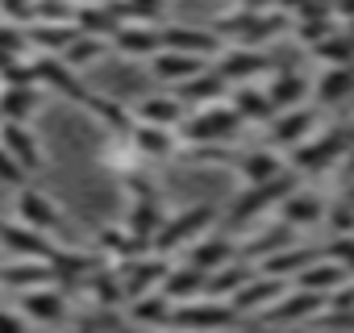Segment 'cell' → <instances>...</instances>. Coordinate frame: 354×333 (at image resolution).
Masks as SVG:
<instances>
[{
    "label": "cell",
    "mask_w": 354,
    "mask_h": 333,
    "mask_svg": "<svg viewBox=\"0 0 354 333\" xmlns=\"http://www.w3.org/2000/svg\"><path fill=\"white\" fill-rule=\"evenodd\" d=\"M292 292V283L288 279H275V275H254L230 304L238 308V316H263L275 300H283Z\"/></svg>",
    "instance_id": "7402d4cb"
},
{
    "label": "cell",
    "mask_w": 354,
    "mask_h": 333,
    "mask_svg": "<svg viewBox=\"0 0 354 333\" xmlns=\"http://www.w3.org/2000/svg\"><path fill=\"white\" fill-rule=\"evenodd\" d=\"M304 184V175H296L292 166L279 175V180H271V184H259V188H242L234 200H230V209H225V229L238 238V229H246L254 217H263L267 209H279L296 188Z\"/></svg>",
    "instance_id": "3957f363"
},
{
    "label": "cell",
    "mask_w": 354,
    "mask_h": 333,
    "mask_svg": "<svg viewBox=\"0 0 354 333\" xmlns=\"http://www.w3.org/2000/svg\"><path fill=\"white\" fill-rule=\"evenodd\" d=\"M17 312L30 321V325H46V329H59L71 321V296L63 287H34V292H21L17 296Z\"/></svg>",
    "instance_id": "8fae6325"
},
{
    "label": "cell",
    "mask_w": 354,
    "mask_h": 333,
    "mask_svg": "<svg viewBox=\"0 0 354 333\" xmlns=\"http://www.w3.org/2000/svg\"><path fill=\"white\" fill-rule=\"evenodd\" d=\"M133 121L138 125H158V129H180L184 125V117L192 113L175 92H154V96H138L133 104Z\"/></svg>",
    "instance_id": "e0dca14e"
},
{
    "label": "cell",
    "mask_w": 354,
    "mask_h": 333,
    "mask_svg": "<svg viewBox=\"0 0 354 333\" xmlns=\"http://www.w3.org/2000/svg\"><path fill=\"white\" fill-rule=\"evenodd\" d=\"M221 42H230V46H250V50H263V42H271V38H279L283 30H288V17H279V13H250V9H230V13H221V17H213V26H209Z\"/></svg>",
    "instance_id": "277c9868"
},
{
    "label": "cell",
    "mask_w": 354,
    "mask_h": 333,
    "mask_svg": "<svg viewBox=\"0 0 354 333\" xmlns=\"http://www.w3.org/2000/svg\"><path fill=\"white\" fill-rule=\"evenodd\" d=\"M242 316L230 300H184V304H175L171 312V329L167 333H221V329H238Z\"/></svg>",
    "instance_id": "8992f818"
},
{
    "label": "cell",
    "mask_w": 354,
    "mask_h": 333,
    "mask_svg": "<svg viewBox=\"0 0 354 333\" xmlns=\"http://www.w3.org/2000/svg\"><path fill=\"white\" fill-rule=\"evenodd\" d=\"M125 312H129V321H133L138 329H150V333H167V329H171V312H175V300H167L162 292H154V296H142V300H133Z\"/></svg>",
    "instance_id": "8d00e7d4"
},
{
    "label": "cell",
    "mask_w": 354,
    "mask_h": 333,
    "mask_svg": "<svg viewBox=\"0 0 354 333\" xmlns=\"http://www.w3.org/2000/svg\"><path fill=\"white\" fill-rule=\"evenodd\" d=\"M317 258H325V246H300V242H296V246H288V250L271 254L267 263H259L254 271H259V275H275V279H288V283H292V279H296L304 267H313Z\"/></svg>",
    "instance_id": "4dcf8cb0"
},
{
    "label": "cell",
    "mask_w": 354,
    "mask_h": 333,
    "mask_svg": "<svg viewBox=\"0 0 354 333\" xmlns=\"http://www.w3.org/2000/svg\"><path fill=\"white\" fill-rule=\"evenodd\" d=\"M217 71L230 88H242V84H254L259 75H275V59L267 50H250V46H225L217 55Z\"/></svg>",
    "instance_id": "4fadbf2b"
},
{
    "label": "cell",
    "mask_w": 354,
    "mask_h": 333,
    "mask_svg": "<svg viewBox=\"0 0 354 333\" xmlns=\"http://www.w3.org/2000/svg\"><path fill=\"white\" fill-rule=\"evenodd\" d=\"M59 250V242H50L46 234L30 229L17 217H0V254L5 258H30V263H50Z\"/></svg>",
    "instance_id": "9c48e42d"
},
{
    "label": "cell",
    "mask_w": 354,
    "mask_h": 333,
    "mask_svg": "<svg viewBox=\"0 0 354 333\" xmlns=\"http://www.w3.org/2000/svg\"><path fill=\"white\" fill-rule=\"evenodd\" d=\"M0 263H5V254H0Z\"/></svg>",
    "instance_id": "6125c7cd"
},
{
    "label": "cell",
    "mask_w": 354,
    "mask_h": 333,
    "mask_svg": "<svg viewBox=\"0 0 354 333\" xmlns=\"http://www.w3.org/2000/svg\"><path fill=\"white\" fill-rule=\"evenodd\" d=\"M113 50L125 55V59H154L162 50V38H158V26H121L113 34Z\"/></svg>",
    "instance_id": "1f68e13d"
},
{
    "label": "cell",
    "mask_w": 354,
    "mask_h": 333,
    "mask_svg": "<svg viewBox=\"0 0 354 333\" xmlns=\"http://www.w3.org/2000/svg\"><path fill=\"white\" fill-rule=\"evenodd\" d=\"M63 333H100V329H96L92 321H75V325H67Z\"/></svg>",
    "instance_id": "db71d44e"
},
{
    "label": "cell",
    "mask_w": 354,
    "mask_h": 333,
    "mask_svg": "<svg viewBox=\"0 0 354 333\" xmlns=\"http://www.w3.org/2000/svg\"><path fill=\"white\" fill-rule=\"evenodd\" d=\"M238 9H250V13H275V0H234Z\"/></svg>",
    "instance_id": "816d5d0a"
},
{
    "label": "cell",
    "mask_w": 354,
    "mask_h": 333,
    "mask_svg": "<svg viewBox=\"0 0 354 333\" xmlns=\"http://www.w3.org/2000/svg\"><path fill=\"white\" fill-rule=\"evenodd\" d=\"M346 283H350V271L337 267L333 258H317L313 267H304V271L296 275V287H304V292H321L325 300H329L337 287H346Z\"/></svg>",
    "instance_id": "d590c367"
},
{
    "label": "cell",
    "mask_w": 354,
    "mask_h": 333,
    "mask_svg": "<svg viewBox=\"0 0 354 333\" xmlns=\"http://www.w3.org/2000/svg\"><path fill=\"white\" fill-rule=\"evenodd\" d=\"M213 225H217V209L213 204H188L184 213H171L167 217V225L158 229V238H154V254H162V258H171V254H180V250H188L192 242H201L205 234H213Z\"/></svg>",
    "instance_id": "5b68a950"
},
{
    "label": "cell",
    "mask_w": 354,
    "mask_h": 333,
    "mask_svg": "<svg viewBox=\"0 0 354 333\" xmlns=\"http://www.w3.org/2000/svg\"><path fill=\"white\" fill-rule=\"evenodd\" d=\"M242 133V117L230 108V100L221 104H205V108H192L184 117V125L175 129V137H180V146H234Z\"/></svg>",
    "instance_id": "7a4b0ae2"
},
{
    "label": "cell",
    "mask_w": 354,
    "mask_h": 333,
    "mask_svg": "<svg viewBox=\"0 0 354 333\" xmlns=\"http://www.w3.org/2000/svg\"><path fill=\"white\" fill-rule=\"evenodd\" d=\"M84 292H88V296L96 300V308H104V312H117V308H129V296H125V287H121V275H117V267H113V263H104V267H96Z\"/></svg>",
    "instance_id": "836d02e7"
},
{
    "label": "cell",
    "mask_w": 354,
    "mask_h": 333,
    "mask_svg": "<svg viewBox=\"0 0 354 333\" xmlns=\"http://www.w3.org/2000/svg\"><path fill=\"white\" fill-rule=\"evenodd\" d=\"M0 146H5L26 171L34 175V171H42V146H38V137H34V129L30 125H17V121H0Z\"/></svg>",
    "instance_id": "83f0119b"
},
{
    "label": "cell",
    "mask_w": 354,
    "mask_h": 333,
    "mask_svg": "<svg viewBox=\"0 0 354 333\" xmlns=\"http://www.w3.org/2000/svg\"><path fill=\"white\" fill-rule=\"evenodd\" d=\"M225 100H230V108L242 117V125H271V121H275V104H271L267 88H259V84H242V88H234Z\"/></svg>",
    "instance_id": "f1b7e54d"
},
{
    "label": "cell",
    "mask_w": 354,
    "mask_h": 333,
    "mask_svg": "<svg viewBox=\"0 0 354 333\" xmlns=\"http://www.w3.org/2000/svg\"><path fill=\"white\" fill-rule=\"evenodd\" d=\"M0 304H5V287H0Z\"/></svg>",
    "instance_id": "94428289"
},
{
    "label": "cell",
    "mask_w": 354,
    "mask_h": 333,
    "mask_svg": "<svg viewBox=\"0 0 354 333\" xmlns=\"http://www.w3.org/2000/svg\"><path fill=\"white\" fill-rule=\"evenodd\" d=\"M267 96L275 104V113H292V108H304L308 96H313V79L296 67H275V75L267 79Z\"/></svg>",
    "instance_id": "ffe728a7"
},
{
    "label": "cell",
    "mask_w": 354,
    "mask_h": 333,
    "mask_svg": "<svg viewBox=\"0 0 354 333\" xmlns=\"http://www.w3.org/2000/svg\"><path fill=\"white\" fill-rule=\"evenodd\" d=\"M96 267H104V258L96 250H80V246H59L55 258H50L55 287H63L67 296H75L80 287H88V279H92Z\"/></svg>",
    "instance_id": "5bb4252c"
},
{
    "label": "cell",
    "mask_w": 354,
    "mask_h": 333,
    "mask_svg": "<svg viewBox=\"0 0 354 333\" xmlns=\"http://www.w3.org/2000/svg\"><path fill=\"white\" fill-rule=\"evenodd\" d=\"M117 267V275H121V287H125V296H129V304L133 300H142V296H154V292H162V283H167V275H171V258H162V254H138V258H125V263H113Z\"/></svg>",
    "instance_id": "ba28073f"
},
{
    "label": "cell",
    "mask_w": 354,
    "mask_h": 333,
    "mask_svg": "<svg viewBox=\"0 0 354 333\" xmlns=\"http://www.w3.org/2000/svg\"><path fill=\"white\" fill-rule=\"evenodd\" d=\"M321 129V117H317V104H304V108H292V113H275V121L267 125V146L271 150H300L304 142H313Z\"/></svg>",
    "instance_id": "30bf717a"
},
{
    "label": "cell",
    "mask_w": 354,
    "mask_h": 333,
    "mask_svg": "<svg viewBox=\"0 0 354 333\" xmlns=\"http://www.w3.org/2000/svg\"><path fill=\"white\" fill-rule=\"evenodd\" d=\"M71 5L80 9V5H104V0H71Z\"/></svg>",
    "instance_id": "6f0895ef"
},
{
    "label": "cell",
    "mask_w": 354,
    "mask_h": 333,
    "mask_svg": "<svg viewBox=\"0 0 354 333\" xmlns=\"http://www.w3.org/2000/svg\"><path fill=\"white\" fill-rule=\"evenodd\" d=\"M0 333H30V321H26L17 308H5V304H0Z\"/></svg>",
    "instance_id": "681fc988"
},
{
    "label": "cell",
    "mask_w": 354,
    "mask_h": 333,
    "mask_svg": "<svg viewBox=\"0 0 354 333\" xmlns=\"http://www.w3.org/2000/svg\"><path fill=\"white\" fill-rule=\"evenodd\" d=\"M254 275H259V271H254L246 258H238V263H230V267H221V271H213V275L205 279V296H209V300H234Z\"/></svg>",
    "instance_id": "74e56055"
},
{
    "label": "cell",
    "mask_w": 354,
    "mask_h": 333,
    "mask_svg": "<svg viewBox=\"0 0 354 333\" xmlns=\"http://www.w3.org/2000/svg\"><path fill=\"white\" fill-rule=\"evenodd\" d=\"M313 55H317L325 67H354V34H350V30H346V34L337 30V34L325 38Z\"/></svg>",
    "instance_id": "b9f144b4"
},
{
    "label": "cell",
    "mask_w": 354,
    "mask_h": 333,
    "mask_svg": "<svg viewBox=\"0 0 354 333\" xmlns=\"http://www.w3.org/2000/svg\"><path fill=\"white\" fill-rule=\"evenodd\" d=\"M292 34H296V46H304V50H317L325 38H333L337 34V17H317V21H296L292 26Z\"/></svg>",
    "instance_id": "7bdbcfd3"
},
{
    "label": "cell",
    "mask_w": 354,
    "mask_h": 333,
    "mask_svg": "<svg viewBox=\"0 0 354 333\" xmlns=\"http://www.w3.org/2000/svg\"><path fill=\"white\" fill-rule=\"evenodd\" d=\"M230 92H234V88L221 79V71H217V67H209V71H201L196 79H188L175 96H180L188 108H205V104H221Z\"/></svg>",
    "instance_id": "d6a6232c"
},
{
    "label": "cell",
    "mask_w": 354,
    "mask_h": 333,
    "mask_svg": "<svg viewBox=\"0 0 354 333\" xmlns=\"http://www.w3.org/2000/svg\"><path fill=\"white\" fill-rule=\"evenodd\" d=\"M125 333H150V329H125Z\"/></svg>",
    "instance_id": "680465c9"
},
{
    "label": "cell",
    "mask_w": 354,
    "mask_h": 333,
    "mask_svg": "<svg viewBox=\"0 0 354 333\" xmlns=\"http://www.w3.org/2000/svg\"><path fill=\"white\" fill-rule=\"evenodd\" d=\"M329 5H333V17H337V21L354 26V0H329Z\"/></svg>",
    "instance_id": "f907efd6"
},
{
    "label": "cell",
    "mask_w": 354,
    "mask_h": 333,
    "mask_svg": "<svg viewBox=\"0 0 354 333\" xmlns=\"http://www.w3.org/2000/svg\"><path fill=\"white\" fill-rule=\"evenodd\" d=\"M42 108V84H0V121L30 125Z\"/></svg>",
    "instance_id": "cb8c5ba5"
},
{
    "label": "cell",
    "mask_w": 354,
    "mask_h": 333,
    "mask_svg": "<svg viewBox=\"0 0 354 333\" xmlns=\"http://www.w3.org/2000/svg\"><path fill=\"white\" fill-rule=\"evenodd\" d=\"M30 184V171H26V166L5 150V146H0V188H13V192H21Z\"/></svg>",
    "instance_id": "bcb514c9"
},
{
    "label": "cell",
    "mask_w": 354,
    "mask_h": 333,
    "mask_svg": "<svg viewBox=\"0 0 354 333\" xmlns=\"http://www.w3.org/2000/svg\"><path fill=\"white\" fill-rule=\"evenodd\" d=\"M313 96H317V108H333V104L354 100V67H325L313 84Z\"/></svg>",
    "instance_id": "e575fe53"
},
{
    "label": "cell",
    "mask_w": 354,
    "mask_h": 333,
    "mask_svg": "<svg viewBox=\"0 0 354 333\" xmlns=\"http://www.w3.org/2000/svg\"><path fill=\"white\" fill-rule=\"evenodd\" d=\"M325 229H329V238H346V234H354V209H350L342 196H333V200H329Z\"/></svg>",
    "instance_id": "f6af8a7d"
},
{
    "label": "cell",
    "mask_w": 354,
    "mask_h": 333,
    "mask_svg": "<svg viewBox=\"0 0 354 333\" xmlns=\"http://www.w3.org/2000/svg\"><path fill=\"white\" fill-rule=\"evenodd\" d=\"M158 38H162V50H180V55H196V59L221 55V38L201 26H158Z\"/></svg>",
    "instance_id": "d6986e66"
},
{
    "label": "cell",
    "mask_w": 354,
    "mask_h": 333,
    "mask_svg": "<svg viewBox=\"0 0 354 333\" xmlns=\"http://www.w3.org/2000/svg\"><path fill=\"white\" fill-rule=\"evenodd\" d=\"M288 246H296V229L283 225V221H271L267 229H259L254 238L242 242V258H246L250 267H259V263H267L271 254H279V250H288Z\"/></svg>",
    "instance_id": "f546056e"
},
{
    "label": "cell",
    "mask_w": 354,
    "mask_h": 333,
    "mask_svg": "<svg viewBox=\"0 0 354 333\" xmlns=\"http://www.w3.org/2000/svg\"><path fill=\"white\" fill-rule=\"evenodd\" d=\"M342 184H354V150H350L346 162H342Z\"/></svg>",
    "instance_id": "f5cc1de1"
},
{
    "label": "cell",
    "mask_w": 354,
    "mask_h": 333,
    "mask_svg": "<svg viewBox=\"0 0 354 333\" xmlns=\"http://www.w3.org/2000/svg\"><path fill=\"white\" fill-rule=\"evenodd\" d=\"M92 250L104 258V263H125V258H138V254H150L129 229H125V221L121 225H100L96 234H92Z\"/></svg>",
    "instance_id": "4316f807"
},
{
    "label": "cell",
    "mask_w": 354,
    "mask_h": 333,
    "mask_svg": "<svg viewBox=\"0 0 354 333\" xmlns=\"http://www.w3.org/2000/svg\"><path fill=\"white\" fill-rule=\"evenodd\" d=\"M354 150V129H350V121H333V125H325V129H317V137L313 142H304L300 150H292V171L296 175H329L333 166H342L346 162V154Z\"/></svg>",
    "instance_id": "6da1fadb"
},
{
    "label": "cell",
    "mask_w": 354,
    "mask_h": 333,
    "mask_svg": "<svg viewBox=\"0 0 354 333\" xmlns=\"http://www.w3.org/2000/svg\"><path fill=\"white\" fill-rule=\"evenodd\" d=\"M26 38H30V50H38V55H63L80 38V30L75 26H42V21H34L26 30Z\"/></svg>",
    "instance_id": "ab89813d"
},
{
    "label": "cell",
    "mask_w": 354,
    "mask_h": 333,
    "mask_svg": "<svg viewBox=\"0 0 354 333\" xmlns=\"http://www.w3.org/2000/svg\"><path fill=\"white\" fill-rule=\"evenodd\" d=\"M34 21H42V26H75V5L71 0H34Z\"/></svg>",
    "instance_id": "ee69618b"
},
{
    "label": "cell",
    "mask_w": 354,
    "mask_h": 333,
    "mask_svg": "<svg viewBox=\"0 0 354 333\" xmlns=\"http://www.w3.org/2000/svg\"><path fill=\"white\" fill-rule=\"evenodd\" d=\"M150 79L162 84L167 92H180L188 79H196L201 71H209V59H196V55H180V50H158L150 63H146Z\"/></svg>",
    "instance_id": "9a60e30c"
},
{
    "label": "cell",
    "mask_w": 354,
    "mask_h": 333,
    "mask_svg": "<svg viewBox=\"0 0 354 333\" xmlns=\"http://www.w3.org/2000/svg\"><path fill=\"white\" fill-rule=\"evenodd\" d=\"M279 333H329V329H313V325H296V329H279Z\"/></svg>",
    "instance_id": "9f6ffc18"
},
{
    "label": "cell",
    "mask_w": 354,
    "mask_h": 333,
    "mask_svg": "<svg viewBox=\"0 0 354 333\" xmlns=\"http://www.w3.org/2000/svg\"><path fill=\"white\" fill-rule=\"evenodd\" d=\"M321 312H325V296H321V292H304V287H292L283 300H275V304L263 312V321L296 329V325H308V321H317Z\"/></svg>",
    "instance_id": "2e32d148"
},
{
    "label": "cell",
    "mask_w": 354,
    "mask_h": 333,
    "mask_svg": "<svg viewBox=\"0 0 354 333\" xmlns=\"http://www.w3.org/2000/svg\"><path fill=\"white\" fill-rule=\"evenodd\" d=\"M325 213H329V200L317 192V188H296L283 204H279V221L292 225V229H313V225H325Z\"/></svg>",
    "instance_id": "44dd1931"
},
{
    "label": "cell",
    "mask_w": 354,
    "mask_h": 333,
    "mask_svg": "<svg viewBox=\"0 0 354 333\" xmlns=\"http://www.w3.org/2000/svg\"><path fill=\"white\" fill-rule=\"evenodd\" d=\"M0 21L30 30L34 26V0H0Z\"/></svg>",
    "instance_id": "7dc6e473"
},
{
    "label": "cell",
    "mask_w": 354,
    "mask_h": 333,
    "mask_svg": "<svg viewBox=\"0 0 354 333\" xmlns=\"http://www.w3.org/2000/svg\"><path fill=\"white\" fill-rule=\"evenodd\" d=\"M55 271L50 263H30V258H5L0 263V287L5 292H34V287H50Z\"/></svg>",
    "instance_id": "484cf974"
},
{
    "label": "cell",
    "mask_w": 354,
    "mask_h": 333,
    "mask_svg": "<svg viewBox=\"0 0 354 333\" xmlns=\"http://www.w3.org/2000/svg\"><path fill=\"white\" fill-rule=\"evenodd\" d=\"M350 34H354V26H350Z\"/></svg>",
    "instance_id": "be15d7a7"
},
{
    "label": "cell",
    "mask_w": 354,
    "mask_h": 333,
    "mask_svg": "<svg viewBox=\"0 0 354 333\" xmlns=\"http://www.w3.org/2000/svg\"><path fill=\"white\" fill-rule=\"evenodd\" d=\"M288 171V162L279 150L271 146H254V150H242L238 162H234V175L242 180V188H259V184H271Z\"/></svg>",
    "instance_id": "ac0fdd59"
},
{
    "label": "cell",
    "mask_w": 354,
    "mask_h": 333,
    "mask_svg": "<svg viewBox=\"0 0 354 333\" xmlns=\"http://www.w3.org/2000/svg\"><path fill=\"white\" fill-rule=\"evenodd\" d=\"M129 150L150 166V162H167L175 154H184L180 137H175V129H158V125H133V133L125 137Z\"/></svg>",
    "instance_id": "603a6c76"
},
{
    "label": "cell",
    "mask_w": 354,
    "mask_h": 333,
    "mask_svg": "<svg viewBox=\"0 0 354 333\" xmlns=\"http://www.w3.org/2000/svg\"><path fill=\"white\" fill-rule=\"evenodd\" d=\"M13 217L17 221H26L30 229H38V234H46L50 242H59V246H75V242H67V217H63V209H59V200L55 196H46L42 188H34V184H26L21 192H17V200H13Z\"/></svg>",
    "instance_id": "52a82bcc"
},
{
    "label": "cell",
    "mask_w": 354,
    "mask_h": 333,
    "mask_svg": "<svg viewBox=\"0 0 354 333\" xmlns=\"http://www.w3.org/2000/svg\"><path fill=\"white\" fill-rule=\"evenodd\" d=\"M109 50H113V42H109V38H88V34H80V38H75V42H71V46H67L59 59H63L71 71H84V67L100 63Z\"/></svg>",
    "instance_id": "60d3db41"
},
{
    "label": "cell",
    "mask_w": 354,
    "mask_h": 333,
    "mask_svg": "<svg viewBox=\"0 0 354 333\" xmlns=\"http://www.w3.org/2000/svg\"><path fill=\"white\" fill-rule=\"evenodd\" d=\"M205 279H209L205 271H196V267H188V263H175L171 275H167V283H162V296L175 300V304L201 300V296H205Z\"/></svg>",
    "instance_id": "f35d334b"
},
{
    "label": "cell",
    "mask_w": 354,
    "mask_h": 333,
    "mask_svg": "<svg viewBox=\"0 0 354 333\" xmlns=\"http://www.w3.org/2000/svg\"><path fill=\"white\" fill-rule=\"evenodd\" d=\"M167 209H162V196H146V200H129V213H125V229L150 250L154 246V238H158V229L167 225Z\"/></svg>",
    "instance_id": "d4e9b609"
},
{
    "label": "cell",
    "mask_w": 354,
    "mask_h": 333,
    "mask_svg": "<svg viewBox=\"0 0 354 333\" xmlns=\"http://www.w3.org/2000/svg\"><path fill=\"white\" fill-rule=\"evenodd\" d=\"M337 196H342V200H346V204L354 209V184H342V192H337Z\"/></svg>",
    "instance_id": "11a10c76"
},
{
    "label": "cell",
    "mask_w": 354,
    "mask_h": 333,
    "mask_svg": "<svg viewBox=\"0 0 354 333\" xmlns=\"http://www.w3.org/2000/svg\"><path fill=\"white\" fill-rule=\"evenodd\" d=\"M221 333H242V329H221Z\"/></svg>",
    "instance_id": "91938a15"
},
{
    "label": "cell",
    "mask_w": 354,
    "mask_h": 333,
    "mask_svg": "<svg viewBox=\"0 0 354 333\" xmlns=\"http://www.w3.org/2000/svg\"><path fill=\"white\" fill-rule=\"evenodd\" d=\"M238 258H242V238H234L230 229H213V234H205L201 242H192L184 250V263L205 271V275H213V271H221Z\"/></svg>",
    "instance_id": "7c38bea8"
},
{
    "label": "cell",
    "mask_w": 354,
    "mask_h": 333,
    "mask_svg": "<svg viewBox=\"0 0 354 333\" xmlns=\"http://www.w3.org/2000/svg\"><path fill=\"white\" fill-rule=\"evenodd\" d=\"M26 50H30L26 30H21V26H9V21H0V55H17V59H26Z\"/></svg>",
    "instance_id": "c3c4849f"
}]
</instances>
